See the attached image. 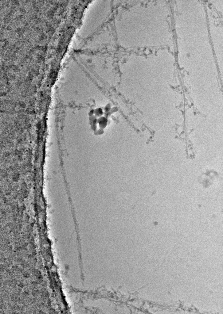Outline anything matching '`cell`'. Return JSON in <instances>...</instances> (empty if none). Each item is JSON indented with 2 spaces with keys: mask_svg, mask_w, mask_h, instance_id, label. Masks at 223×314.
<instances>
[{
  "mask_svg": "<svg viewBox=\"0 0 223 314\" xmlns=\"http://www.w3.org/2000/svg\"><path fill=\"white\" fill-rule=\"evenodd\" d=\"M103 113L101 108H96L90 111L89 120L91 127L96 135L102 134L107 124L106 119L102 116Z\"/></svg>",
  "mask_w": 223,
  "mask_h": 314,
  "instance_id": "obj_1",
  "label": "cell"
},
{
  "mask_svg": "<svg viewBox=\"0 0 223 314\" xmlns=\"http://www.w3.org/2000/svg\"><path fill=\"white\" fill-rule=\"evenodd\" d=\"M24 275L25 277H28L29 274L27 273H26L25 274H24Z\"/></svg>",
  "mask_w": 223,
  "mask_h": 314,
  "instance_id": "obj_2",
  "label": "cell"
}]
</instances>
